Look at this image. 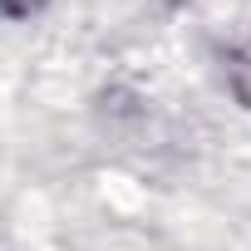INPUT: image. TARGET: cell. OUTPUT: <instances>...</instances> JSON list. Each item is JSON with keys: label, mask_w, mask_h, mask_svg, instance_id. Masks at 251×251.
Instances as JSON below:
<instances>
[{"label": "cell", "mask_w": 251, "mask_h": 251, "mask_svg": "<svg viewBox=\"0 0 251 251\" xmlns=\"http://www.w3.org/2000/svg\"><path fill=\"white\" fill-rule=\"evenodd\" d=\"M45 5V0H0V10H5V15H35Z\"/></svg>", "instance_id": "obj_2"}, {"label": "cell", "mask_w": 251, "mask_h": 251, "mask_svg": "<svg viewBox=\"0 0 251 251\" xmlns=\"http://www.w3.org/2000/svg\"><path fill=\"white\" fill-rule=\"evenodd\" d=\"M226 84H231V94L251 108V45H241V50L226 59Z\"/></svg>", "instance_id": "obj_1"}]
</instances>
